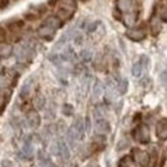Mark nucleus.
<instances>
[{
  "label": "nucleus",
  "mask_w": 167,
  "mask_h": 167,
  "mask_svg": "<svg viewBox=\"0 0 167 167\" xmlns=\"http://www.w3.org/2000/svg\"><path fill=\"white\" fill-rule=\"evenodd\" d=\"M132 138L136 140V142L142 143V144H147L150 140V132L147 125H139L138 127L134 129L132 131Z\"/></svg>",
  "instance_id": "obj_1"
},
{
  "label": "nucleus",
  "mask_w": 167,
  "mask_h": 167,
  "mask_svg": "<svg viewBox=\"0 0 167 167\" xmlns=\"http://www.w3.org/2000/svg\"><path fill=\"white\" fill-rule=\"evenodd\" d=\"M131 157L132 159L135 161L136 163L140 165V167H148L150 163V155L144 152V150H140L138 148H134L132 149V153H131Z\"/></svg>",
  "instance_id": "obj_2"
},
{
  "label": "nucleus",
  "mask_w": 167,
  "mask_h": 167,
  "mask_svg": "<svg viewBox=\"0 0 167 167\" xmlns=\"http://www.w3.org/2000/svg\"><path fill=\"white\" fill-rule=\"evenodd\" d=\"M26 123L30 129H37L41 125V117L36 109H30L26 113Z\"/></svg>",
  "instance_id": "obj_3"
},
{
  "label": "nucleus",
  "mask_w": 167,
  "mask_h": 167,
  "mask_svg": "<svg viewBox=\"0 0 167 167\" xmlns=\"http://www.w3.org/2000/svg\"><path fill=\"white\" fill-rule=\"evenodd\" d=\"M94 129L95 132L99 135H107L111 131V123L105 118H96L94 122Z\"/></svg>",
  "instance_id": "obj_4"
},
{
  "label": "nucleus",
  "mask_w": 167,
  "mask_h": 167,
  "mask_svg": "<svg viewBox=\"0 0 167 167\" xmlns=\"http://www.w3.org/2000/svg\"><path fill=\"white\" fill-rule=\"evenodd\" d=\"M58 148H59V157L64 161H68L69 157H71V152H69V145L67 144V142L62 138H59L57 140Z\"/></svg>",
  "instance_id": "obj_5"
},
{
  "label": "nucleus",
  "mask_w": 167,
  "mask_h": 167,
  "mask_svg": "<svg viewBox=\"0 0 167 167\" xmlns=\"http://www.w3.org/2000/svg\"><path fill=\"white\" fill-rule=\"evenodd\" d=\"M37 35L41 39H44L46 41H50L53 40V37L55 35V30L49 27V26H45V25H41L39 28H37Z\"/></svg>",
  "instance_id": "obj_6"
},
{
  "label": "nucleus",
  "mask_w": 167,
  "mask_h": 167,
  "mask_svg": "<svg viewBox=\"0 0 167 167\" xmlns=\"http://www.w3.org/2000/svg\"><path fill=\"white\" fill-rule=\"evenodd\" d=\"M73 130H75V132L77 134V136H78V139L80 140H82L84 139V135H85V122H84V120H82V117H76L73 120V123H72V126H71Z\"/></svg>",
  "instance_id": "obj_7"
},
{
  "label": "nucleus",
  "mask_w": 167,
  "mask_h": 167,
  "mask_svg": "<svg viewBox=\"0 0 167 167\" xmlns=\"http://www.w3.org/2000/svg\"><path fill=\"white\" fill-rule=\"evenodd\" d=\"M126 36L132 41H142L145 39L147 34L143 28H131L126 31Z\"/></svg>",
  "instance_id": "obj_8"
},
{
  "label": "nucleus",
  "mask_w": 167,
  "mask_h": 167,
  "mask_svg": "<svg viewBox=\"0 0 167 167\" xmlns=\"http://www.w3.org/2000/svg\"><path fill=\"white\" fill-rule=\"evenodd\" d=\"M155 131H157V136L161 140H166L167 139V118L163 117L157 122L155 126Z\"/></svg>",
  "instance_id": "obj_9"
},
{
  "label": "nucleus",
  "mask_w": 167,
  "mask_h": 167,
  "mask_svg": "<svg viewBox=\"0 0 167 167\" xmlns=\"http://www.w3.org/2000/svg\"><path fill=\"white\" fill-rule=\"evenodd\" d=\"M23 27H25V21L23 19H10L7 23V28L12 32L13 35L21 32Z\"/></svg>",
  "instance_id": "obj_10"
},
{
  "label": "nucleus",
  "mask_w": 167,
  "mask_h": 167,
  "mask_svg": "<svg viewBox=\"0 0 167 167\" xmlns=\"http://www.w3.org/2000/svg\"><path fill=\"white\" fill-rule=\"evenodd\" d=\"M62 23H63V22L57 17V15H49V17H46L45 21L42 22V25L49 26V27L54 28L55 31H57L58 28H61V27H62Z\"/></svg>",
  "instance_id": "obj_11"
},
{
  "label": "nucleus",
  "mask_w": 167,
  "mask_h": 167,
  "mask_svg": "<svg viewBox=\"0 0 167 167\" xmlns=\"http://www.w3.org/2000/svg\"><path fill=\"white\" fill-rule=\"evenodd\" d=\"M78 140H80V139H78V136H77V134L75 132L73 129H72V127L67 129V132H66V142H67V144L69 145V147H71V148H75Z\"/></svg>",
  "instance_id": "obj_12"
},
{
  "label": "nucleus",
  "mask_w": 167,
  "mask_h": 167,
  "mask_svg": "<svg viewBox=\"0 0 167 167\" xmlns=\"http://www.w3.org/2000/svg\"><path fill=\"white\" fill-rule=\"evenodd\" d=\"M61 57L63 59V62H75L77 58L73 48H71V46H66V49H64V52L61 54Z\"/></svg>",
  "instance_id": "obj_13"
},
{
  "label": "nucleus",
  "mask_w": 167,
  "mask_h": 167,
  "mask_svg": "<svg viewBox=\"0 0 167 167\" xmlns=\"http://www.w3.org/2000/svg\"><path fill=\"white\" fill-rule=\"evenodd\" d=\"M45 105H46V98L42 94L37 93L35 95V98H34V107H35V109L36 111H41V109L45 108Z\"/></svg>",
  "instance_id": "obj_14"
},
{
  "label": "nucleus",
  "mask_w": 167,
  "mask_h": 167,
  "mask_svg": "<svg viewBox=\"0 0 167 167\" xmlns=\"http://www.w3.org/2000/svg\"><path fill=\"white\" fill-rule=\"evenodd\" d=\"M31 88H32V77H30L28 80H26L25 84L22 85V88H21V91H19V96L22 99H26L27 96L30 95L31 93Z\"/></svg>",
  "instance_id": "obj_15"
},
{
  "label": "nucleus",
  "mask_w": 167,
  "mask_h": 167,
  "mask_svg": "<svg viewBox=\"0 0 167 167\" xmlns=\"http://www.w3.org/2000/svg\"><path fill=\"white\" fill-rule=\"evenodd\" d=\"M12 45H9L8 42H0V58H8L9 55L13 54Z\"/></svg>",
  "instance_id": "obj_16"
},
{
  "label": "nucleus",
  "mask_w": 167,
  "mask_h": 167,
  "mask_svg": "<svg viewBox=\"0 0 167 167\" xmlns=\"http://www.w3.org/2000/svg\"><path fill=\"white\" fill-rule=\"evenodd\" d=\"M117 8H118L120 12L130 13V10L132 8V0H118Z\"/></svg>",
  "instance_id": "obj_17"
},
{
  "label": "nucleus",
  "mask_w": 167,
  "mask_h": 167,
  "mask_svg": "<svg viewBox=\"0 0 167 167\" xmlns=\"http://www.w3.org/2000/svg\"><path fill=\"white\" fill-rule=\"evenodd\" d=\"M103 91H104L103 84H102V81H99V80H96V81L94 82V86H93V98L98 99L99 96L103 94Z\"/></svg>",
  "instance_id": "obj_18"
},
{
  "label": "nucleus",
  "mask_w": 167,
  "mask_h": 167,
  "mask_svg": "<svg viewBox=\"0 0 167 167\" xmlns=\"http://www.w3.org/2000/svg\"><path fill=\"white\" fill-rule=\"evenodd\" d=\"M127 88H129V81L126 78H120L117 81V91H118V94H126V91H127Z\"/></svg>",
  "instance_id": "obj_19"
},
{
  "label": "nucleus",
  "mask_w": 167,
  "mask_h": 167,
  "mask_svg": "<svg viewBox=\"0 0 167 167\" xmlns=\"http://www.w3.org/2000/svg\"><path fill=\"white\" fill-rule=\"evenodd\" d=\"M143 71H144V66L140 62H136L132 64V68H131V73L132 76L135 77H140L143 75Z\"/></svg>",
  "instance_id": "obj_20"
},
{
  "label": "nucleus",
  "mask_w": 167,
  "mask_h": 167,
  "mask_svg": "<svg viewBox=\"0 0 167 167\" xmlns=\"http://www.w3.org/2000/svg\"><path fill=\"white\" fill-rule=\"evenodd\" d=\"M136 14L135 13H127L125 14V17H123V23H125L126 26H134L136 23Z\"/></svg>",
  "instance_id": "obj_21"
},
{
  "label": "nucleus",
  "mask_w": 167,
  "mask_h": 167,
  "mask_svg": "<svg viewBox=\"0 0 167 167\" xmlns=\"http://www.w3.org/2000/svg\"><path fill=\"white\" fill-rule=\"evenodd\" d=\"M80 58H81L82 62H90L91 59H93V52L90 49H82L80 52Z\"/></svg>",
  "instance_id": "obj_22"
},
{
  "label": "nucleus",
  "mask_w": 167,
  "mask_h": 167,
  "mask_svg": "<svg viewBox=\"0 0 167 167\" xmlns=\"http://www.w3.org/2000/svg\"><path fill=\"white\" fill-rule=\"evenodd\" d=\"M49 61L54 64V66H57L58 68L59 67H62V62H63V59L61 57V54H50L49 55Z\"/></svg>",
  "instance_id": "obj_23"
},
{
  "label": "nucleus",
  "mask_w": 167,
  "mask_h": 167,
  "mask_svg": "<svg viewBox=\"0 0 167 167\" xmlns=\"http://www.w3.org/2000/svg\"><path fill=\"white\" fill-rule=\"evenodd\" d=\"M31 9H34L35 13H36L37 15H41V14H45V13H46L48 7H46L45 4H40V5H32Z\"/></svg>",
  "instance_id": "obj_24"
},
{
  "label": "nucleus",
  "mask_w": 167,
  "mask_h": 167,
  "mask_svg": "<svg viewBox=\"0 0 167 167\" xmlns=\"http://www.w3.org/2000/svg\"><path fill=\"white\" fill-rule=\"evenodd\" d=\"M62 113H63V115L66 116V117H71V116L73 115V105L66 103V104L62 107Z\"/></svg>",
  "instance_id": "obj_25"
},
{
  "label": "nucleus",
  "mask_w": 167,
  "mask_h": 167,
  "mask_svg": "<svg viewBox=\"0 0 167 167\" xmlns=\"http://www.w3.org/2000/svg\"><path fill=\"white\" fill-rule=\"evenodd\" d=\"M54 117H55V109H54V104L52 103L45 109V118H48V120H53Z\"/></svg>",
  "instance_id": "obj_26"
},
{
  "label": "nucleus",
  "mask_w": 167,
  "mask_h": 167,
  "mask_svg": "<svg viewBox=\"0 0 167 167\" xmlns=\"http://www.w3.org/2000/svg\"><path fill=\"white\" fill-rule=\"evenodd\" d=\"M10 126L13 127V130L21 132V129H22V126H21V121L18 120L17 117H12V118H10Z\"/></svg>",
  "instance_id": "obj_27"
},
{
  "label": "nucleus",
  "mask_w": 167,
  "mask_h": 167,
  "mask_svg": "<svg viewBox=\"0 0 167 167\" xmlns=\"http://www.w3.org/2000/svg\"><path fill=\"white\" fill-rule=\"evenodd\" d=\"M129 145H130V142H129V139L126 138H122L120 142L117 144V150H125L129 148Z\"/></svg>",
  "instance_id": "obj_28"
},
{
  "label": "nucleus",
  "mask_w": 167,
  "mask_h": 167,
  "mask_svg": "<svg viewBox=\"0 0 167 167\" xmlns=\"http://www.w3.org/2000/svg\"><path fill=\"white\" fill-rule=\"evenodd\" d=\"M150 28H152V32L154 35H157L158 32L161 31V25H159V22L157 19H153L152 22H150Z\"/></svg>",
  "instance_id": "obj_29"
},
{
  "label": "nucleus",
  "mask_w": 167,
  "mask_h": 167,
  "mask_svg": "<svg viewBox=\"0 0 167 167\" xmlns=\"http://www.w3.org/2000/svg\"><path fill=\"white\" fill-rule=\"evenodd\" d=\"M94 116H95V120H96V118H104V109H103V105L95 107V109H94Z\"/></svg>",
  "instance_id": "obj_30"
},
{
  "label": "nucleus",
  "mask_w": 167,
  "mask_h": 167,
  "mask_svg": "<svg viewBox=\"0 0 167 167\" xmlns=\"http://www.w3.org/2000/svg\"><path fill=\"white\" fill-rule=\"evenodd\" d=\"M37 18H39V15H37L36 13L28 12V13H25L23 14V19L25 21H28V22H34V21H36Z\"/></svg>",
  "instance_id": "obj_31"
},
{
  "label": "nucleus",
  "mask_w": 167,
  "mask_h": 167,
  "mask_svg": "<svg viewBox=\"0 0 167 167\" xmlns=\"http://www.w3.org/2000/svg\"><path fill=\"white\" fill-rule=\"evenodd\" d=\"M8 37V32H7V28L4 27V26L0 25V42H5Z\"/></svg>",
  "instance_id": "obj_32"
},
{
  "label": "nucleus",
  "mask_w": 167,
  "mask_h": 167,
  "mask_svg": "<svg viewBox=\"0 0 167 167\" xmlns=\"http://www.w3.org/2000/svg\"><path fill=\"white\" fill-rule=\"evenodd\" d=\"M73 42H75V45H82V42H84V36L81 34H76L73 37Z\"/></svg>",
  "instance_id": "obj_33"
},
{
  "label": "nucleus",
  "mask_w": 167,
  "mask_h": 167,
  "mask_svg": "<svg viewBox=\"0 0 167 167\" xmlns=\"http://www.w3.org/2000/svg\"><path fill=\"white\" fill-rule=\"evenodd\" d=\"M98 25H99V22H93V23L88 25V27H86V32H88V34H93V32L98 28Z\"/></svg>",
  "instance_id": "obj_34"
},
{
  "label": "nucleus",
  "mask_w": 167,
  "mask_h": 167,
  "mask_svg": "<svg viewBox=\"0 0 167 167\" xmlns=\"http://www.w3.org/2000/svg\"><path fill=\"white\" fill-rule=\"evenodd\" d=\"M84 122H85V131L86 132H90L91 131V120L89 117H86L85 120H84Z\"/></svg>",
  "instance_id": "obj_35"
},
{
  "label": "nucleus",
  "mask_w": 167,
  "mask_h": 167,
  "mask_svg": "<svg viewBox=\"0 0 167 167\" xmlns=\"http://www.w3.org/2000/svg\"><path fill=\"white\" fill-rule=\"evenodd\" d=\"M2 167H14V163L10 159H4L2 161Z\"/></svg>",
  "instance_id": "obj_36"
},
{
  "label": "nucleus",
  "mask_w": 167,
  "mask_h": 167,
  "mask_svg": "<svg viewBox=\"0 0 167 167\" xmlns=\"http://www.w3.org/2000/svg\"><path fill=\"white\" fill-rule=\"evenodd\" d=\"M161 21H163V22H167V8H165L162 12H161Z\"/></svg>",
  "instance_id": "obj_37"
},
{
  "label": "nucleus",
  "mask_w": 167,
  "mask_h": 167,
  "mask_svg": "<svg viewBox=\"0 0 167 167\" xmlns=\"http://www.w3.org/2000/svg\"><path fill=\"white\" fill-rule=\"evenodd\" d=\"M8 5H9V0H0V9H5V8H8Z\"/></svg>",
  "instance_id": "obj_38"
},
{
  "label": "nucleus",
  "mask_w": 167,
  "mask_h": 167,
  "mask_svg": "<svg viewBox=\"0 0 167 167\" xmlns=\"http://www.w3.org/2000/svg\"><path fill=\"white\" fill-rule=\"evenodd\" d=\"M161 81H162L163 84H166L167 82V72H162V73H161Z\"/></svg>",
  "instance_id": "obj_39"
},
{
  "label": "nucleus",
  "mask_w": 167,
  "mask_h": 167,
  "mask_svg": "<svg viewBox=\"0 0 167 167\" xmlns=\"http://www.w3.org/2000/svg\"><path fill=\"white\" fill-rule=\"evenodd\" d=\"M57 4H59V0H48V5L49 7H55Z\"/></svg>",
  "instance_id": "obj_40"
}]
</instances>
